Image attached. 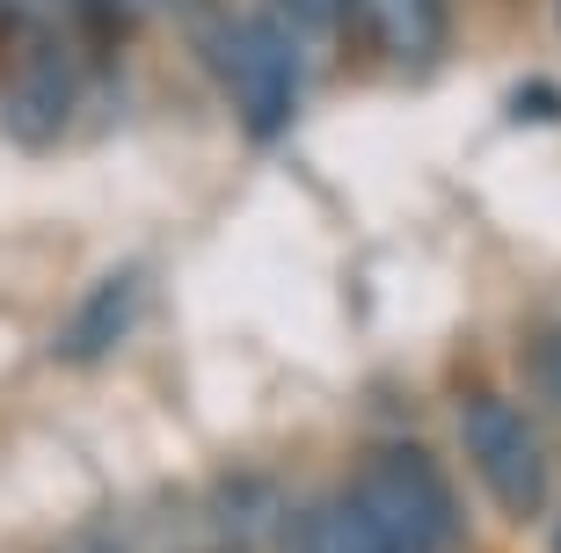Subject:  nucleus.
Listing matches in <instances>:
<instances>
[{"mask_svg": "<svg viewBox=\"0 0 561 553\" xmlns=\"http://www.w3.org/2000/svg\"><path fill=\"white\" fill-rule=\"evenodd\" d=\"M197 51L227 95L233 124L249 146H277L307 95V44L291 37L271 8H205L197 15Z\"/></svg>", "mask_w": 561, "mask_h": 553, "instance_id": "obj_2", "label": "nucleus"}, {"mask_svg": "<svg viewBox=\"0 0 561 553\" xmlns=\"http://www.w3.org/2000/svg\"><path fill=\"white\" fill-rule=\"evenodd\" d=\"M547 553H561V517H554V532H547Z\"/></svg>", "mask_w": 561, "mask_h": 553, "instance_id": "obj_10", "label": "nucleus"}, {"mask_svg": "<svg viewBox=\"0 0 561 553\" xmlns=\"http://www.w3.org/2000/svg\"><path fill=\"white\" fill-rule=\"evenodd\" d=\"M387 553H474V510L423 437H373L343 481Z\"/></svg>", "mask_w": 561, "mask_h": 553, "instance_id": "obj_1", "label": "nucleus"}, {"mask_svg": "<svg viewBox=\"0 0 561 553\" xmlns=\"http://www.w3.org/2000/svg\"><path fill=\"white\" fill-rule=\"evenodd\" d=\"M88 51L73 44V30L44 22L22 37H0V131L15 146H51L81 110L88 88Z\"/></svg>", "mask_w": 561, "mask_h": 553, "instance_id": "obj_4", "label": "nucleus"}, {"mask_svg": "<svg viewBox=\"0 0 561 553\" xmlns=\"http://www.w3.org/2000/svg\"><path fill=\"white\" fill-rule=\"evenodd\" d=\"M73 553H81V546H73ZM88 553H95V546H88Z\"/></svg>", "mask_w": 561, "mask_h": 553, "instance_id": "obj_11", "label": "nucleus"}, {"mask_svg": "<svg viewBox=\"0 0 561 553\" xmlns=\"http://www.w3.org/2000/svg\"><path fill=\"white\" fill-rule=\"evenodd\" d=\"M453 437H459V459L474 473V488L511 525L547 517V503H554V445H547V423L525 408L518 393L489 387V379L481 387H459Z\"/></svg>", "mask_w": 561, "mask_h": 553, "instance_id": "obj_3", "label": "nucleus"}, {"mask_svg": "<svg viewBox=\"0 0 561 553\" xmlns=\"http://www.w3.org/2000/svg\"><path fill=\"white\" fill-rule=\"evenodd\" d=\"M445 22H453V0H357V30L401 73H423L445 51Z\"/></svg>", "mask_w": 561, "mask_h": 553, "instance_id": "obj_6", "label": "nucleus"}, {"mask_svg": "<svg viewBox=\"0 0 561 553\" xmlns=\"http://www.w3.org/2000/svg\"><path fill=\"white\" fill-rule=\"evenodd\" d=\"M139 291H146L139 269H110L103 285H88V299L66 313V329H59L66 365H95V357H110V349L125 343L131 321H139Z\"/></svg>", "mask_w": 561, "mask_h": 553, "instance_id": "obj_5", "label": "nucleus"}, {"mask_svg": "<svg viewBox=\"0 0 561 553\" xmlns=\"http://www.w3.org/2000/svg\"><path fill=\"white\" fill-rule=\"evenodd\" d=\"M271 15L285 22L307 51H335L357 37V0H271Z\"/></svg>", "mask_w": 561, "mask_h": 553, "instance_id": "obj_8", "label": "nucleus"}, {"mask_svg": "<svg viewBox=\"0 0 561 553\" xmlns=\"http://www.w3.org/2000/svg\"><path fill=\"white\" fill-rule=\"evenodd\" d=\"M518 379L533 387L547 415H561V321H540V329H525L518 343Z\"/></svg>", "mask_w": 561, "mask_h": 553, "instance_id": "obj_9", "label": "nucleus"}, {"mask_svg": "<svg viewBox=\"0 0 561 553\" xmlns=\"http://www.w3.org/2000/svg\"><path fill=\"white\" fill-rule=\"evenodd\" d=\"M277 553H387V539L365 525V510H357L351 495L329 488V495H307V503L285 517Z\"/></svg>", "mask_w": 561, "mask_h": 553, "instance_id": "obj_7", "label": "nucleus"}]
</instances>
